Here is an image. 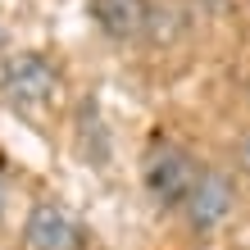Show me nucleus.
<instances>
[{
    "instance_id": "f257e3e1",
    "label": "nucleus",
    "mask_w": 250,
    "mask_h": 250,
    "mask_svg": "<svg viewBox=\"0 0 250 250\" xmlns=\"http://www.w3.org/2000/svg\"><path fill=\"white\" fill-rule=\"evenodd\" d=\"M200 173H205V164L187 146L168 141V137H155L146 146V155H141V182L150 191V200L164 205V209H187Z\"/></svg>"
},
{
    "instance_id": "f03ea898",
    "label": "nucleus",
    "mask_w": 250,
    "mask_h": 250,
    "mask_svg": "<svg viewBox=\"0 0 250 250\" xmlns=\"http://www.w3.org/2000/svg\"><path fill=\"white\" fill-rule=\"evenodd\" d=\"M60 68H55L46 55H37V50H23V55H9L5 64H0V91H5V100L14 109H27V114H37V109H46L55 105V96H60Z\"/></svg>"
},
{
    "instance_id": "7ed1b4c3",
    "label": "nucleus",
    "mask_w": 250,
    "mask_h": 250,
    "mask_svg": "<svg viewBox=\"0 0 250 250\" xmlns=\"http://www.w3.org/2000/svg\"><path fill=\"white\" fill-rule=\"evenodd\" d=\"M23 246L27 250H86V228L64 205L37 200L23 218Z\"/></svg>"
},
{
    "instance_id": "20e7f679",
    "label": "nucleus",
    "mask_w": 250,
    "mask_h": 250,
    "mask_svg": "<svg viewBox=\"0 0 250 250\" xmlns=\"http://www.w3.org/2000/svg\"><path fill=\"white\" fill-rule=\"evenodd\" d=\"M232 205H237V187H232V178H228L223 168H205L200 182H196V191H191V200H187V218H191L196 232H214L232 214Z\"/></svg>"
},
{
    "instance_id": "39448f33",
    "label": "nucleus",
    "mask_w": 250,
    "mask_h": 250,
    "mask_svg": "<svg viewBox=\"0 0 250 250\" xmlns=\"http://www.w3.org/2000/svg\"><path fill=\"white\" fill-rule=\"evenodd\" d=\"M86 14L109 41H137L150 27V0H91Z\"/></svg>"
},
{
    "instance_id": "423d86ee",
    "label": "nucleus",
    "mask_w": 250,
    "mask_h": 250,
    "mask_svg": "<svg viewBox=\"0 0 250 250\" xmlns=\"http://www.w3.org/2000/svg\"><path fill=\"white\" fill-rule=\"evenodd\" d=\"M237 168H241L246 178H250V137H246V141L237 146Z\"/></svg>"
},
{
    "instance_id": "0eeeda50",
    "label": "nucleus",
    "mask_w": 250,
    "mask_h": 250,
    "mask_svg": "<svg viewBox=\"0 0 250 250\" xmlns=\"http://www.w3.org/2000/svg\"><path fill=\"white\" fill-rule=\"evenodd\" d=\"M0 214H5V187H0Z\"/></svg>"
}]
</instances>
